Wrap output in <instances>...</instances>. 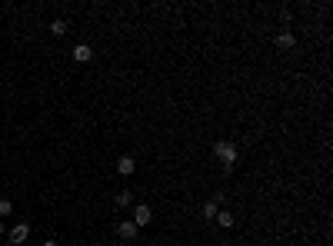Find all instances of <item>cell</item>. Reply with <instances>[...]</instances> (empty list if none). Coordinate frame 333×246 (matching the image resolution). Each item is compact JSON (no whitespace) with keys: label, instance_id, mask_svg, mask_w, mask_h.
Segmentation results:
<instances>
[{"label":"cell","instance_id":"1","mask_svg":"<svg viewBox=\"0 0 333 246\" xmlns=\"http://www.w3.org/2000/svg\"><path fill=\"white\" fill-rule=\"evenodd\" d=\"M214 157L223 163V176H230L233 163H237V146H233L230 140H217L214 143Z\"/></svg>","mask_w":333,"mask_h":246},{"label":"cell","instance_id":"2","mask_svg":"<svg viewBox=\"0 0 333 246\" xmlns=\"http://www.w3.org/2000/svg\"><path fill=\"white\" fill-rule=\"evenodd\" d=\"M27 236H30V226H27V223H17L14 230L7 233V239H10L14 246H24V243H27Z\"/></svg>","mask_w":333,"mask_h":246},{"label":"cell","instance_id":"3","mask_svg":"<svg viewBox=\"0 0 333 246\" xmlns=\"http://www.w3.org/2000/svg\"><path fill=\"white\" fill-rule=\"evenodd\" d=\"M150 220H153V210L147 207V203H137V207H134V223H137V230H140V226H147Z\"/></svg>","mask_w":333,"mask_h":246},{"label":"cell","instance_id":"4","mask_svg":"<svg viewBox=\"0 0 333 246\" xmlns=\"http://www.w3.org/2000/svg\"><path fill=\"white\" fill-rule=\"evenodd\" d=\"M137 233H140V230H137L134 220H120V223H117V236H120V239H137Z\"/></svg>","mask_w":333,"mask_h":246},{"label":"cell","instance_id":"5","mask_svg":"<svg viewBox=\"0 0 333 246\" xmlns=\"http://www.w3.org/2000/svg\"><path fill=\"white\" fill-rule=\"evenodd\" d=\"M73 60H77V64H90V60H94V50H90L87 43H77V47H73Z\"/></svg>","mask_w":333,"mask_h":246},{"label":"cell","instance_id":"6","mask_svg":"<svg viewBox=\"0 0 333 246\" xmlns=\"http://www.w3.org/2000/svg\"><path fill=\"white\" fill-rule=\"evenodd\" d=\"M277 47H280V50H290V47H297V37H294V30H280V33H277Z\"/></svg>","mask_w":333,"mask_h":246},{"label":"cell","instance_id":"7","mask_svg":"<svg viewBox=\"0 0 333 246\" xmlns=\"http://www.w3.org/2000/svg\"><path fill=\"white\" fill-rule=\"evenodd\" d=\"M134 170H137V160H134V157H120V160H117V173L130 176Z\"/></svg>","mask_w":333,"mask_h":246},{"label":"cell","instance_id":"8","mask_svg":"<svg viewBox=\"0 0 333 246\" xmlns=\"http://www.w3.org/2000/svg\"><path fill=\"white\" fill-rule=\"evenodd\" d=\"M113 203H117V207H134V193H130V190H120L117 196H113Z\"/></svg>","mask_w":333,"mask_h":246},{"label":"cell","instance_id":"9","mask_svg":"<svg viewBox=\"0 0 333 246\" xmlns=\"http://www.w3.org/2000/svg\"><path fill=\"white\" fill-rule=\"evenodd\" d=\"M217 223H220L223 230H230V226H233V213H230V210H217Z\"/></svg>","mask_w":333,"mask_h":246},{"label":"cell","instance_id":"10","mask_svg":"<svg viewBox=\"0 0 333 246\" xmlns=\"http://www.w3.org/2000/svg\"><path fill=\"white\" fill-rule=\"evenodd\" d=\"M50 33H54V37H64V33H67V20H60V17L50 20Z\"/></svg>","mask_w":333,"mask_h":246},{"label":"cell","instance_id":"11","mask_svg":"<svg viewBox=\"0 0 333 246\" xmlns=\"http://www.w3.org/2000/svg\"><path fill=\"white\" fill-rule=\"evenodd\" d=\"M217 210H220V207H217L214 200H206V203H203V210H200V213H203V220H214V216H217Z\"/></svg>","mask_w":333,"mask_h":246},{"label":"cell","instance_id":"12","mask_svg":"<svg viewBox=\"0 0 333 246\" xmlns=\"http://www.w3.org/2000/svg\"><path fill=\"white\" fill-rule=\"evenodd\" d=\"M14 213V203L10 200H0V216H10Z\"/></svg>","mask_w":333,"mask_h":246},{"label":"cell","instance_id":"13","mask_svg":"<svg viewBox=\"0 0 333 246\" xmlns=\"http://www.w3.org/2000/svg\"><path fill=\"white\" fill-rule=\"evenodd\" d=\"M44 246H60V243H57V239H44Z\"/></svg>","mask_w":333,"mask_h":246},{"label":"cell","instance_id":"14","mask_svg":"<svg viewBox=\"0 0 333 246\" xmlns=\"http://www.w3.org/2000/svg\"><path fill=\"white\" fill-rule=\"evenodd\" d=\"M0 236H4V226H0Z\"/></svg>","mask_w":333,"mask_h":246}]
</instances>
